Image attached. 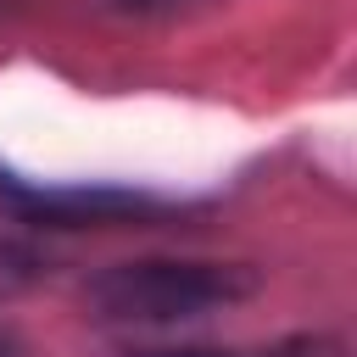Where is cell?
Segmentation results:
<instances>
[{
  "instance_id": "cell-3",
  "label": "cell",
  "mask_w": 357,
  "mask_h": 357,
  "mask_svg": "<svg viewBox=\"0 0 357 357\" xmlns=\"http://www.w3.org/2000/svg\"><path fill=\"white\" fill-rule=\"evenodd\" d=\"M45 273H50V262H45L39 245H28V240H17V234H0V301L28 296Z\"/></svg>"
},
{
  "instance_id": "cell-5",
  "label": "cell",
  "mask_w": 357,
  "mask_h": 357,
  "mask_svg": "<svg viewBox=\"0 0 357 357\" xmlns=\"http://www.w3.org/2000/svg\"><path fill=\"white\" fill-rule=\"evenodd\" d=\"M0 357H28V351H22V340H17L6 324H0Z\"/></svg>"
},
{
  "instance_id": "cell-2",
  "label": "cell",
  "mask_w": 357,
  "mask_h": 357,
  "mask_svg": "<svg viewBox=\"0 0 357 357\" xmlns=\"http://www.w3.org/2000/svg\"><path fill=\"white\" fill-rule=\"evenodd\" d=\"M0 195H6V206H17L28 223H45V229H106V223H139V218L162 212V201L139 195V190H117V184H22L11 173H0Z\"/></svg>"
},
{
  "instance_id": "cell-1",
  "label": "cell",
  "mask_w": 357,
  "mask_h": 357,
  "mask_svg": "<svg viewBox=\"0 0 357 357\" xmlns=\"http://www.w3.org/2000/svg\"><path fill=\"white\" fill-rule=\"evenodd\" d=\"M262 273L245 262H206V257H139L100 268L84 284V301L106 324H184L218 312L229 301L257 296Z\"/></svg>"
},
{
  "instance_id": "cell-4",
  "label": "cell",
  "mask_w": 357,
  "mask_h": 357,
  "mask_svg": "<svg viewBox=\"0 0 357 357\" xmlns=\"http://www.w3.org/2000/svg\"><path fill=\"white\" fill-rule=\"evenodd\" d=\"M128 357H240V351H218V346H167V351H128Z\"/></svg>"
}]
</instances>
